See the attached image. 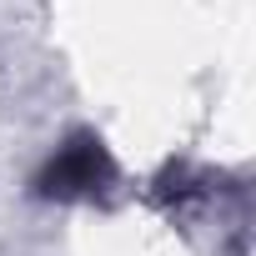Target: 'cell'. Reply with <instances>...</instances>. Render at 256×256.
I'll use <instances>...</instances> for the list:
<instances>
[{"label": "cell", "instance_id": "cell-1", "mask_svg": "<svg viewBox=\"0 0 256 256\" xmlns=\"http://www.w3.org/2000/svg\"><path fill=\"white\" fill-rule=\"evenodd\" d=\"M110 181H116L110 151L100 146V136L80 131V136H70L66 146H56V156H50V161L40 166V176H36V191H40V196L76 201V196H100Z\"/></svg>", "mask_w": 256, "mask_h": 256}]
</instances>
